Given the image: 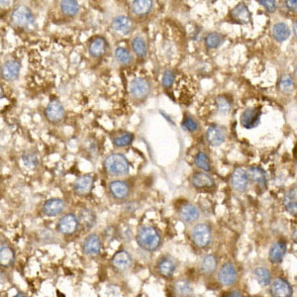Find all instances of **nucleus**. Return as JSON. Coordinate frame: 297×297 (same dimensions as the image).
Listing matches in <instances>:
<instances>
[{
    "instance_id": "10",
    "label": "nucleus",
    "mask_w": 297,
    "mask_h": 297,
    "mask_svg": "<svg viewBox=\"0 0 297 297\" xmlns=\"http://www.w3.org/2000/svg\"><path fill=\"white\" fill-rule=\"evenodd\" d=\"M129 90L133 98L141 100V99L146 98L150 92V83L143 78H137L130 82Z\"/></svg>"
},
{
    "instance_id": "50",
    "label": "nucleus",
    "mask_w": 297,
    "mask_h": 297,
    "mask_svg": "<svg viewBox=\"0 0 297 297\" xmlns=\"http://www.w3.org/2000/svg\"><path fill=\"white\" fill-rule=\"evenodd\" d=\"M4 95H5V93H4V90H3V88H2V86L0 85V100H1V99L4 97Z\"/></svg>"
},
{
    "instance_id": "33",
    "label": "nucleus",
    "mask_w": 297,
    "mask_h": 297,
    "mask_svg": "<svg viewBox=\"0 0 297 297\" xmlns=\"http://www.w3.org/2000/svg\"><path fill=\"white\" fill-rule=\"evenodd\" d=\"M218 261L214 255L205 256L200 263V270L204 275H210L217 268Z\"/></svg>"
},
{
    "instance_id": "27",
    "label": "nucleus",
    "mask_w": 297,
    "mask_h": 297,
    "mask_svg": "<svg viewBox=\"0 0 297 297\" xmlns=\"http://www.w3.org/2000/svg\"><path fill=\"white\" fill-rule=\"evenodd\" d=\"M297 195H296V187L289 189L283 198V206L285 210L290 214L295 216L297 213Z\"/></svg>"
},
{
    "instance_id": "35",
    "label": "nucleus",
    "mask_w": 297,
    "mask_h": 297,
    "mask_svg": "<svg viewBox=\"0 0 297 297\" xmlns=\"http://www.w3.org/2000/svg\"><path fill=\"white\" fill-rule=\"evenodd\" d=\"M132 48L134 53L140 57V58H144L147 55L148 52V48H147V43L145 41V39L141 36H137L134 38V40L132 41Z\"/></svg>"
},
{
    "instance_id": "41",
    "label": "nucleus",
    "mask_w": 297,
    "mask_h": 297,
    "mask_svg": "<svg viewBox=\"0 0 297 297\" xmlns=\"http://www.w3.org/2000/svg\"><path fill=\"white\" fill-rule=\"evenodd\" d=\"M176 292L181 296H190L193 294L191 284L186 280H180L175 285Z\"/></svg>"
},
{
    "instance_id": "51",
    "label": "nucleus",
    "mask_w": 297,
    "mask_h": 297,
    "mask_svg": "<svg viewBox=\"0 0 297 297\" xmlns=\"http://www.w3.org/2000/svg\"><path fill=\"white\" fill-rule=\"evenodd\" d=\"M293 33H294V35H295V37H296V23H294V25H293Z\"/></svg>"
},
{
    "instance_id": "1",
    "label": "nucleus",
    "mask_w": 297,
    "mask_h": 297,
    "mask_svg": "<svg viewBox=\"0 0 297 297\" xmlns=\"http://www.w3.org/2000/svg\"><path fill=\"white\" fill-rule=\"evenodd\" d=\"M139 246L148 252L156 251L161 245L162 238L159 231L153 226H142L137 234Z\"/></svg>"
},
{
    "instance_id": "37",
    "label": "nucleus",
    "mask_w": 297,
    "mask_h": 297,
    "mask_svg": "<svg viewBox=\"0 0 297 297\" xmlns=\"http://www.w3.org/2000/svg\"><path fill=\"white\" fill-rule=\"evenodd\" d=\"M194 164L195 165L202 169L205 172H209L211 170V164H210V160L208 158V156L206 154H204L203 152L198 153L194 159Z\"/></svg>"
},
{
    "instance_id": "8",
    "label": "nucleus",
    "mask_w": 297,
    "mask_h": 297,
    "mask_svg": "<svg viewBox=\"0 0 297 297\" xmlns=\"http://www.w3.org/2000/svg\"><path fill=\"white\" fill-rule=\"evenodd\" d=\"M45 117L52 124H58L62 122L65 117V108L63 104L57 99H54L46 107Z\"/></svg>"
},
{
    "instance_id": "23",
    "label": "nucleus",
    "mask_w": 297,
    "mask_h": 297,
    "mask_svg": "<svg viewBox=\"0 0 297 297\" xmlns=\"http://www.w3.org/2000/svg\"><path fill=\"white\" fill-rule=\"evenodd\" d=\"M109 190H110L111 195L119 200L127 198V196L129 195V191H130L128 184L122 181H114L110 182Z\"/></svg>"
},
{
    "instance_id": "14",
    "label": "nucleus",
    "mask_w": 297,
    "mask_h": 297,
    "mask_svg": "<svg viewBox=\"0 0 297 297\" xmlns=\"http://www.w3.org/2000/svg\"><path fill=\"white\" fill-rule=\"evenodd\" d=\"M270 293L276 297H290L293 293L291 285L282 279H277L270 284Z\"/></svg>"
},
{
    "instance_id": "25",
    "label": "nucleus",
    "mask_w": 297,
    "mask_h": 297,
    "mask_svg": "<svg viewBox=\"0 0 297 297\" xmlns=\"http://www.w3.org/2000/svg\"><path fill=\"white\" fill-rule=\"evenodd\" d=\"M180 217L186 223H193L200 217V211L196 206L186 203L180 209Z\"/></svg>"
},
{
    "instance_id": "22",
    "label": "nucleus",
    "mask_w": 297,
    "mask_h": 297,
    "mask_svg": "<svg viewBox=\"0 0 297 297\" xmlns=\"http://www.w3.org/2000/svg\"><path fill=\"white\" fill-rule=\"evenodd\" d=\"M112 265L117 269V270H126L128 269L131 264H132V257L130 254L126 251H120L115 254L113 257L112 261Z\"/></svg>"
},
{
    "instance_id": "16",
    "label": "nucleus",
    "mask_w": 297,
    "mask_h": 297,
    "mask_svg": "<svg viewBox=\"0 0 297 297\" xmlns=\"http://www.w3.org/2000/svg\"><path fill=\"white\" fill-rule=\"evenodd\" d=\"M65 202L60 198H52L45 202L43 205V213L49 217H55L60 215L65 210Z\"/></svg>"
},
{
    "instance_id": "3",
    "label": "nucleus",
    "mask_w": 297,
    "mask_h": 297,
    "mask_svg": "<svg viewBox=\"0 0 297 297\" xmlns=\"http://www.w3.org/2000/svg\"><path fill=\"white\" fill-rule=\"evenodd\" d=\"M104 168L110 176L122 177L129 172V163L122 154H111L104 161Z\"/></svg>"
},
{
    "instance_id": "9",
    "label": "nucleus",
    "mask_w": 297,
    "mask_h": 297,
    "mask_svg": "<svg viewBox=\"0 0 297 297\" xmlns=\"http://www.w3.org/2000/svg\"><path fill=\"white\" fill-rule=\"evenodd\" d=\"M20 70H21V65L16 60H7L5 61L1 67H0V74L3 80L6 82H14L16 81L20 76Z\"/></svg>"
},
{
    "instance_id": "47",
    "label": "nucleus",
    "mask_w": 297,
    "mask_h": 297,
    "mask_svg": "<svg viewBox=\"0 0 297 297\" xmlns=\"http://www.w3.org/2000/svg\"><path fill=\"white\" fill-rule=\"evenodd\" d=\"M285 4H286V7L290 11L296 12V10H297V0H285Z\"/></svg>"
},
{
    "instance_id": "38",
    "label": "nucleus",
    "mask_w": 297,
    "mask_h": 297,
    "mask_svg": "<svg viewBox=\"0 0 297 297\" xmlns=\"http://www.w3.org/2000/svg\"><path fill=\"white\" fill-rule=\"evenodd\" d=\"M279 87L281 92L283 93H290L294 90L295 88V83L291 76L289 74H283L280 78V82H279Z\"/></svg>"
},
{
    "instance_id": "6",
    "label": "nucleus",
    "mask_w": 297,
    "mask_h": 297,
    "mask_svg": "<svg viewBox=\"0 0 297 297\" xmlns=\"http://www.w3.org/2000/svg\"><path fill=\"white\" fill-rule=\"evenodd\" d=\"M237 269L232 263H227L223 264L218 271V281L223 286L233 285L237 280Z\"/></svg>"
},
{
    "instance_id": "17",
    "label": "nucleus",
    "mask_w": 297,
    "mask_h": 297,
    "mask_svg": "<svg viewBox=\"0 0 297 297\" xmlns=\"http://www.w3.org/2000/svg\"><path fill=\"white\" fill-rule=\"evenodd\" d=\"M191 184L196 189H209L212 188L215 184L213 178L206 172H195L192 176Z\"/></svg>"
},
{
    "instance_id": "21",
    "label": "nucleus",
    "mask_w": 297,
    "mask_h": 297,
    "mask_svg": "<svg viewBox=\"0 0 297 297\" xmlns=\"http://www.w3.org/2000/svg\"><path fill=\"white\" fill-rule=\"evenodd\" d=\"M286 253V243L283 241H279L271 246L268 259L272 264H280L282 262Z\"/></svg>"
},
{
    "instance_id": "53",
    "label": "nucleus",
    "mask_w": 297,
    "mask_h": 297,
    "mask_svg": "<svg viewBox=\"0 0 297 297\" xmlns=\"http://www.w3.org/2000/svg\"><path fill=\"white\" fill-rule=\"evenodd\" d=\"M209 1H211V2H214V1H217V0H209Z\"/></svg>"
},
{
    "instance_id": "43",
    "label": "nucleus",
    "mask_w": 297,
    "mask_h": 297,
    "mask_svg": "<svg viewBox=\"0 0 297 297\" xmlns=\"http://www.w3.org/2000/svg\"><path fill=\"white\" fill-rule=\"evenodd\" d=\"M134 140V136L130 133H126L120 137H116L113 139V145L117 148H124L132 144Z\"/></svg>"
},
{
    "instance_id": "36",
    "label": "nucleus",
    "mask_w": 297,
    "mask_h": 297,
    "mask_svg": "<svg viewBox=\"0 0 297 297\" xmlns=\"http://www.w3.org/2000/svg\"><path fill=\"white\" fill-rule=\"evenodd\" d=\"M115 58L118 63L124 66L130 65L133 61V56L131 55V53L128 51L127 49L122 48V47H119L115 50Z\"/></svg>"
},
{
    "instance_id": "11",
    "label": "nucleus",
    "mask_w": 297,
    "mask_h": 297,
    "mask_svg": "<svg viewBox=\"0 0 297 297\" xmlns=\"http://www.w3.org/2000/svg\"><path fill=\"white\" fill-rule=\"evenodd\" d=\"M205 137L209 145L212 147H219L226 140V131L220 126L212 125L208 128Z\"/></svg>"
},
{
    "instance_id": "20",
    "label": "nucleus",
    "mask_w": 297,
    "mask_h": 297,
    "mask_svg": "<svg viewBox=\"0 0 297 297\" xmlns=\"http://www.w3.org/2000/svg\"><path fill=\"white\" fill-rule=\"evenodd\" d=\"M231 17L236 23H239L242 25L250 23L252 20L251 12L249 8H248V6L244 3H240L232 9Z\"/></svg>"
},
{
    "instance_id": "32",
    "label": "nucleus",
    "mask_w": 297,
    "mask_h": 297,
    "mask_svg": "<svg viewBox=\"0 0 297 297\" xmlns=\"http://www.w3.org/2000/svg\"><path fill=\"white\" fill-rule=\"evenodd\" d=\"M61 11L66 16H76L80 11V5L77 0H62L60 3Z\"/></svg>"
},
{
    "instance_id": "49",
    "label": "nucleus",
    "mask_w": 297,
    "mask_h": 297,
    "mask_svg": "<svg viewBox=\"0 0 297 297\" xmlns=\"http://www.w3.org/2000/svg\"><path fill=\"white\" fill-rule=\"evenodd\" d=\"M229 296H242V293H240L239 291H232L229 293Z\"/></svg>"
},
{
    "instance_id": "18",
    "label": "nucleus",
    "mask_w": 297,
    "mask_h": 297,
    "mask_svg": "<svg viewBox=\"0 0 297 297\" xmlns=\"http://www.w3.org/2000/svg\"><path fill=\"white\" fill-rule=\"evenodd\" d=\"M93 178L91 176H82L74 182L73 191L79 196H84L91 192L93 188Z\"/></svg>"
},
{
    "instance_id": "46",
    "label": "nucleus",
    "mask_w": 297,
    "mask_h": 297,
    "mask_svg": "<svg viewBox=\"0 0 297 297\" xmlns=\"http://www.w3.org/2000/svg\"><path fill=\"white\" fill-rule=\"evenodd\" d=\"M258 2L263 5L269 13H274L277 10L276 0H258Z\"/></svg>"
},
{
    "instance_id": "19",
    "label": "nucleus",
    "mask_w": 297,
    "mask_h": 297,
    "mask_svg": "<svg viewBox=\"0 0 297 297\" xmlns=\"http://www.w3.org/2000/svg\"><path fill=\"white\" fill-rule=\"evenodd\" d=\"M231 183L236 191L244 192L248 188V184H249L247 172L243 168H236L232 173Z\"/></svg>"
},
{
    "instance_id": "52",
    "label": "nucleus",
    "mask_w": 297,
    "mask_h": 297,
    "mask_svg": "<svg viewBox=\"0 0 297 297\" xmlns=\"http://www.w3.org/2000/svg\"><path fill=\"white\" fill-rule=\"evenodd\" d=\"M18 296H26V294L23 293V292H19L18 294H16V297H18Z\"/></svg>"
},
{
    "instance_id": "30",
    "label": "nucleus",
    "mask_w": 297,
    "mask_h": 297,
    "mask_svg": "<svg viewBox=\"0 0 297 297\" xmlns=\"http://www.w3.org/2000/svg\"><path fill=\"white\" fill-rule=\"evenodd\" d=\"M153 8V0H134L132 11L138 16L148 14Z\"/></svg>"
},
{
    "instance_id": "4",
    "label": "nucleus",
    "mask_w": 297,
    "mask_h": 297,
    "mask_svg": "<svg viewBox=\"0 0 297 297\" xmlns=\"http://www.w3.org/2000/svg\"><path fill=\"white\" fill-rule=\"evenodd\" d=\"M191 238L194 245L200 249L208 247L212 241L211 229L206 224L196 225L191 232Z\"/></svg>"
},
{
    "instance_id": "2",
    "label": "nucleus",
    "mask_w": 297,
    "mask_h": 297,
    "mask_svg": "<svg viewBox=\"0 0 297 297\" xmlns=\"http://www.w3.org/2000/svg\"><path fill=\"white\" fill-rule=\"evenodd\" d=\"M10 20L15 27L24 30H32L36 24L32 10L25 5H19L14 8Z\"/></svg>"
},
{
    "instance_id": "39",
    "label": "nucleus",
    "mask_w": 297,
    "mask_h": 297,
    "mask_svg": "<svg viewBox=\"0 0 297 297\" xmlns=\"http://www.w3.org/2000/svg\"><path fill=\"white\" fill-rule=\"evenodd\" d=\"M216 105L220 114H228L232 108L230 99L225 95H220L216 98Z\"/></svg>"
},
{
    "instance_id": "7",
    "label": "nucleus",
    "mask_w": 297,
    "mask_h": 297,
    "mask_svg": "<svg viewBox=\"0 0 297 297\" xmlns=\"http://www.w3.org/2000/svg\"><path fill=\"white\" fill-rule=\"evenodd\" d=\"M262 115V108H247L241 115V125L246 129H252L259 125Z\"/></svg>"
},
{
    "instance_id": "24",
    "label": "nucleus",
    "mask_w": 297,
    "mask_h": 297,
    "mask_svg": "<svg viewBox=\"0 0 297 297\" xmlns=\"http://www.w3.org/2000/svg\"><path fill=\"white\" fill-rule=\"evenodd\" d=\"M107 50V43L104 38L96 37L88 44V52L92 57L99 58L105 54Z\"/></svg>"
},
{
    "instance_id": "31",
    "label": "nucleus",
    "mask_w": 297,
    "mask_h": 297,
    "mask_svg": "<svg viewBox=\"0 0 297 297\" xmlns=\"http://www.w3.org/2000/svg\"><path fill=\"white\" fill-rule=\"evenodd\" d=\"M272 36L278 42H284L290 36V30L288 26L284 23H277L272 27Z\"/></svg>"
},
{
    "instance_id": "48",
    "label": "nucleus",
    "mask_w": 297,
    "mask_h": 297,
    "mask_svg": "<svg viewBox=\"0 0 297 297\" xmlns=\"http://www.w3.org/2000/svg\"><path fill=\"white\" fill-rule=\"evenodd\" d=\"M13 0H0V8H8L11 6Z\"/></svg>"
},
{
    "instance_id": "42",
    "label": "nucleus",
    "mask_w": 297,
    "mask_h": 297,
    "mask_svg": "<svg viewBox=\"0 0 297 297\" xmlns=\"http://www.w3.org/2000/svg\"><path fill=\"white\" fill-rule=\"evenodd\" d=\"M23 164L28 168H36L39 165V158L35 153L26 152L22 155Z\"/></svg>"
},
{
    "instance_id": "40",
    "label": "nucleus",
    "mask_w": 297,
    "mask_h": 297,
    "mask_svg": "<svg viewBox=\"0 0 297 297\" xmlns=\"http://www.w3.org/2000/svg\"><path fill=\"white\" fill-rule=\"evenodd\" d=\"M224 42V37L218 33H210L205 38V45L208 49H217Z\"/></svg>"
},
{
    "instance_id": "12",
    "label": "nucleus",
    "mask_w": 297,
    "mask_h": 297,
    "mask_svg": "<svg viewBox=\"0 0 297 297\" xmlns=\"http://www.w3.org/2000/svg\"><path fill=\"white\" fill-rule=\"evenodd\" d=\"M101 248H102L101 241L95 234H91L87 236L82 245L83 253L86 256H90V257L99 255V253H100L101 251Z\"/></svg>"
},
{
    "instance_id": "13",
    "label": "nucleus",
    "mask_w": 297,
    "mask_h": 297,
    "mask_svg": "<svg viewBox=\"0 0 297 297\" xmlns=\"http://www.w3.org/2000/svg\"><path fill=\"white\" fill-rule=\"evenodd\" d=\"M112 29L121 36H126L133 30V22L127 16H118L112 22Z\"/></svg>"
},
{
    "instance_id": "26",
    "label": "nucleus",
    "mask_w": 297,
    "mask_h": 297,
    "mask_svg": "<svg viewBox=\"0 0 297 297\" xmlns=\"http://www.w3.org/2000/svg\"><path fill=\"white\" fill-rule=\"evenodd\" d=\"M159 274L165 278H170L173 274H175L177 265L175 261H173L169 257H164L162 258L157 265Z\"/></svg>"
},
{
    "instance_id": "15",
    "label": "nucleus",
    "mask_w": 297,
    "mask_h": 297,
    "mask_svg": "<svg viewBox=\"0 0 297 297\" xmlns=\"http://www.w3.org/2000/svg\"><path fill=\"white\" fill-rule=\"evenodd\" d=\"M246 172L249 182L256 184L260 189L263 190L266 187V176L264 169L259 166H251Z\"/></svg>"
},
{
    "instance_id": "34",
    "label": "nucleus",
    "mask_w": 297,
    "mask_h": 297,
    "mask_svg": "<svg viewBox=\"0 0 297 297\" xmlns=\"http://www.w3.org/2000/svg\"><path fill=\"white\" fill-rule=\"evenodd\" d=\"M254 276L257 281L262 286H266L270 283L271 280V274L270 271L266 267H257L254 270Z\"/></svg>"
},
{
    "instance_id": "5",
    "label": "nucleus",
    "mask_w": 297,
    "mask_h": 297,
    "mask_svg": "<svg viewBox=\"0 0 297 297\" xmlns=\"http://www.w3.org/2000/svg\"><path fill=\"white\" fill-rule=\"evenodd\" d=\"M79 225L78 217L72 213H67L59 220L57 230L63 235H72L77 232Z\"/></svg>"
},
{
    "instance_id": "29",
    "label": "nucleus",
    "mask_w": 297,
    "mask_h": 297,
    "mask_svg": "<svg viewBox=\"0 0 297 297\" xmlns=\"http://www.w3.org/2000/svg\"><path fill=\"white\" fill-rule=\"evenodd\" d=\"M78 219L80 224H82L85 229L92 228L96 223V216L90 209H82L79 212Z\"/></svg>"
},
{
    "instance_id": "44",
    "label": "nucleus",
    "mask_w": 297,
    "mask_h": 297,
    "mask_svg": "<svg viewBox=\"0 0 297 297\" xmlns=\"http://www.w3.org/2000/svg\"><path fill=\"white\" fill-rule=\"evenodd\" d=\"M182 127L186 131H188L190 133L196 132L198 130V124H197V122L194 119H192L191 117H185L183 119L182 123Z\"/></svg>"
},
{
    "instance_id": "28",
    "label": "nucleus",
    "mask_w": 297,
    "mask_h": 297,
    "mask_svg": "<svg viewBox=\"0 0 297 297\" xmlns=\"http://www.w3.org/2000/svg\"><path fill=\"white\" fill-rule=\"evenodd\" d=\"M15 252L9 246H3L0 248V266L8 268L14 264Z\"/></svg>"
},
{
    "instance_id": "45",
    "label": "nucleus",
    "mask_w": 297,
    "mask_h": 297,
    "mask_svg": "<svg viewBox=\"0 0 297 297\" xmlns=\"http://www.w3.org/2000/svg\"><path fill=\"white\" fill-rule=\"evenodd\" d=\"M175 79H176L175 72L172 70H165L162 80L163 85L165 87H170L173 84V82H175Z\"/></svg>"
}]
</instances>
